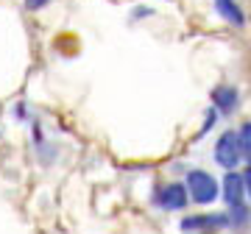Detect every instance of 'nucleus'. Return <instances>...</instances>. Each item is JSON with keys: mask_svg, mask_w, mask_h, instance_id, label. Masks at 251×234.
I'll use <instances>...</instances> for the list:
<instances>
[{"mask_svg": "<svg viewBox=\"0 0 251 234\" xmlns=\"http://www.w3.org/2000/svg\"><path fill=\"white\" fill-rule=\"evenodd\" d=\"M187 195L196 204H201V207H206V204H212V201L221 195V184L215 181V176L206 170H190L187 173Z\"/></svg>", "mask_w": 251, "mask_h": 234, "instance_id": "obj_1", "label": "nucleus"}, {"mask_svg": "<svg viewBox=\"0 0 251 234\" xmlns=\"http://www.w3.org/2000/svg\"><path fill=\"white\" fill-rule=\"evenodd\" d=\"M215 162L226 170H234L237 164L243 162V151H240V140L234 131H224V134L218 137L215 142Z\"/></svg>", "mask_w": 251, "mask_h": 234, "instance_id": "obj_2", "label": "nucleus"}, {"mask_svg": "<svg viewBox=\"0 0 251 234\" xmlns=\"http://www.w3.org/2000/svg\"><path fill=\"white\" fill-rule=\"evenodd\" d=\"M187 187L184 184H168V187H159L156 189V204H159L162 209H168V212H176V209H184L187 207Z\"/></svg>", "mask_w": 251, "mask_h": 234, "instance_id": "obj_3", "label": "nucleus"}, {"mask_svg": "<svg viewBox=\"0 0 251 234\" xmlns=\"http://www.w3.org/2000/svg\"><path fill=\"white\" fill-rule=\"evenodd\" d=\"M237 103H240V92L234 90V87L221 84V87L212 90V106H215L221 115H232L234 109H237Z\"/></svg>", "mask_w": 251, "mask_h": 234, "instance_id": "obj_4", "label": "nucleus"}, {"mask_svg": "<svg viewBox=\"0 0 251 234\" xmlns=\"http://www.w3.org/2000/svg\"><path fill=\"white\" fill-rule=\"evenodd\" d=\"M229 226L226 215H193L181 220V232H201V229H224Z\"/></svg>", "mask_w": 251, "mask_h": 234, "instance_id": "obj_5", "label": "nucleus"}, {"mask_svg": "<svg viewBox=\"0 0 251 234\" xmlns=\"http://www.w3.org/2000/svg\"><path fill=\"white\" fill-rule=\"evenodd\" d=\"M221 195L226 198V204L229 207H234V204H243V195H246V187H243V176L240 173L229 170L224 179V189H221Z\"/></svg>", "mask_w": 251, "mask_h": 234, "instance_id": "obj_6", "label": "nucleus"}, {"mask_svg": "<svg viewBox=\"0 0 251 234\" xmlns=\"http://www.w3.org/2000/svg\"><path fill=\"white\" fill-rule=\"evenodd\" d=\"M215 9L226 23H232V25H237V28L246 25V14H243V9L237 6V0H215Z\"/></svg>", "mask_w": 251, "mask_h": 234, "instance_id": "obj_7", "label": "nucleus"}, {"mask_svg": "<svg viewBox=\"0 0 251 234\" xmlns=\"http://www.w3.org/2000/svg\"><path fill=\"white\" fill-rule=\"evenodd\" d=\"M226 220H229V226H234V229H243V226H249V220H251V209L246 207V204H234L232 212L226 215Z\"/></svg>", "mask_w": 251, "mask_h": 234, "instance_id": "obj_8", "label": "nucleus"}, {"mask_svg": "<svg viewBox=\"0 0 251 234\" xmlns=\"http://www.w3.org/2000/svg\"><path fill=\"white\" fill-rule=\"evenodd\" d=\"M237 140H240V151H243V159L251 162V123H243L240 131H237Z\"/></svg>", "mask_w": 251, "mask_h": 234, "instance_id": "obj_9", "label": "nucleus"}, {"mask_svg": "<svg viewBox=\"0 0 251 234\" xmlns=\"http://www.w3.org/2000/svg\"><path fill=\"white\" fill-rule=\"evenodd\" d=\"M215 120H218V109L212 106V109H209V112H206V117H204V126H201V137H204L206 131H209V128L215 126Z\"/></svg>", "mask_w": 251, "mask_h": 234, "instance_id": "obj_10", "label": "nucleus"}, {"mask_svg": "<svg viewBox=\"0 0 251 234\" xmlns=\"http://www.w3.org/2000/svg\"><path fill=\"white\" fill-rule=\"evenodd\" d=\"M48 3H50V0H25V9L28 11H39V9H45Z\"/></svg>", "mask_w": 251, "mask_h": 234, "instance_id": "obj_11", "label": "nucleus"}, {"mask_svg": "<svg viewBox=\"0 0 251 234\" xmlns=\"http://www.w3.org/2000/svg\"><path fill=\"white\" fill-rule=\"evenodd\" d=\"M243 187H246V195L251 198V164L246 167V173H243Z\"/></svg>", "mask_w": 251, "mask_h": 234, "instance_id": "obj_12", "label": "nucleus"}]
</instances>
